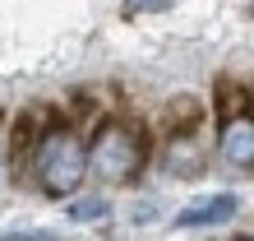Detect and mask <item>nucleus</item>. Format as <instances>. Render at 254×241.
<instances>
[{"label":"nucleus","mask_w":254,"mask_h":241,"mask_svg":"<svg viewBox=\"0 0 254 241\" xmlns=\"http://www.w3.org/2000/svg\"><path fill=\"white\" fill-rule=\"evenodd\" d=\"M143 162H148V139L129 120H107V125L97 130L93 148H88V167L102 181H116V186L134 181L143 172Z\"/></svg>","instance_id":"1"},{"label":"nucleus","mask_w":254,"mask_h":241,"mask_svg":"<svg viewBox=\"0 0 254 241\" xmlns=\"http://www.w3.org/2000/svg\"><path fill=\"white\" fill-rule=\"evenodd\" d=\"M88 176V148L74 139V130H51L42 134L37 148V181L47 195H74Z\"/></svg>","instance_id":"2"},{"label":"nucleus","mask_w":254,"mask_h":241,"mask_svg":"<svg viewBox=\"0 0 254 241\" xmlns=\"http://www.w3.org/2000/svg\"><path fill=\"white\" fill-rule=\"evenodd\" d=\"M217 153L222 162H231V167H241V172H254V116H231L227 125H222L217 134Z\"/></svg>","instance_id":"3"},{"label":"nucleus","mask_w":254,"mask_h":241,"mask_svg":"<svg viewBox=\"0 0 254 241\" xmlns=\"http://www.w3.org/2000/svg\"><path fill=\"white\" fill-rule=\"evenodd\" d=\"M241 214V200L236 195H213V200H199L176 214V228H217V223H231Z\"/></svg>","instance_id":"4"},{"label":"nucleus","mask_w":254,"mask_h":241,"mask_svg":"<svg viewBox=\"0 0 254 241\" xmlns=\"http://www.w3.org/2000/svg\"><path fill=\"white\" fill-rule=\"evenodd\" d=\"M167 176H181V181H194L203 172V153H199V144L190 139V134H176L171 139V148H167Z\"/></svg>","instance_id":"5"},{"label":"nucleus","mask_w":254,"mask_h":241,"mask_svg":"<svg viewBox=\"0 0 254 241\" xmlns=\"http://www.w3.org/2000/svg\"><path fill=\"white\" fill-rule=\"evenodd\" d=\"M65 214H69V223H102V218L111 214V204L93 195V200H74V204L65 209Z\"/></svg>","instance_id":"6"},{"label":"nucleus","mask_w":254,"mask_h":241,"mask_svg":"<svg viewBox=\"0 0 254 241\" xmlns=\"http://www.w3.org/2000/svg\"><path fill=\"white\" fill-rule=\"evenodd\" d=\"M0 241H65V237L47 228H23V232H0Z\"/></svg>","instance_id":"7"},{"label":"nucleus","mask_w":254,"mask_h":241,"mask_svg":"<svg viewBox=\"0 0 254 241\" xmlns=\"http://www.w3.org/2000/svg\"><path fill=\"white\" fill-rule=\"evenodd\" d=\"M171 5H176V0H125V14H162Z\"/></svg>","instance_id":"8"},{"label":"nucleus","mask_w":254,"mask_h":241,"mask_svg":"<svg viewBox=\"0 0 254 241\" xmlns=\"http://www.w3.org/2000/svg\"><path fill=\"white\" fill-rule=\"evenodd\" d=\"M241 241H254V237H241Z\"/></svg>","instance_id":"9"}]
</instances>
